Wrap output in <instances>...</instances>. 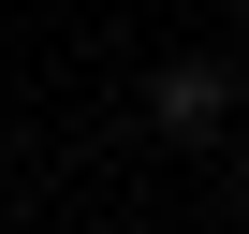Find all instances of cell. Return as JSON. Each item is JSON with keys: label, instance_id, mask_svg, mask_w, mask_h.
Segmentation results:
<instances>
[{"label": "cell", "instance_id": "cell-1", "mask_svg": "<svg viewBox=\"0 0 249 234\" xmlns=\"http://www.w3.org/2000/svg\"><path fill=\"white\" fill-rule=\"evenodd\" d=\"M220 117H234V73H220V59H176V73L147 88V132H220Z\"/></svg>", "mask_w": 249, "mask_h": 234}]
</instances>
